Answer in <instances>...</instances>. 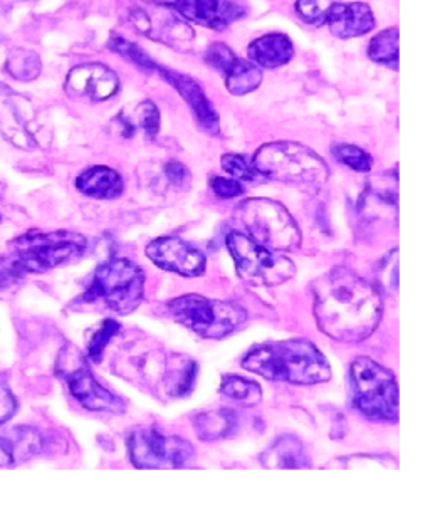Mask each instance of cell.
<instances>
[{"mask_svg": "<svg viewBox=\"0 0 430 512\" xmlns=\"http://www.w3.org/2000/svg\"><path fill=\"white\" fill-rule=\"evenodd\" d=\"M315 318L320 330L341 343L372 336L382 319L378 289L347 267H335L313 284Z\"/></svg>", "mask_w": 430, "mask_h": 512, "instance_id": "obj_1", "label": "cell"}, {"mask_svg": "<svg viewBox=\"0 0 430 512\" xmlns=\"http://www.w3.org/2000/svg\"><path fill=\"white\" fill-rule=\"evenodd\" d=\"M242 368L273 382L318 385L331 378L330 363L313 343L305 340L273 341L249 351Z\"/></svg>", "mask_w": 430, "mask_h": 512, "instance_id": "obj_2", "label": "cell"}, {"mask_svg": "<svg viewBox=\"0 0 430 512\" xmlns=\"http://www.w3.org/2000/svg\"><path fill=\"white\" fill-rule=\"evenodd\" d=\"M86 246V237L76 232L32 230L12 242L14 256L2 261V271L7 277L22 276L26 272H46L81 256Z\"/></svg>", "mask_w": 430, "mask_h": 512, "instance_id": "obj_3", "label": "cell"}, {"mask_svg": "<svg viewBox=\"0 0 430 512\" xmlns=\"http://www.w3.org/2000/svg\"><path fill=\"white\" fill-rule=\"evenodd\" d=\"M252 165L263 177L293 185L321 187L330 175L318 153L296 142L263 145L252 158Z\"/></svg>", "mask_w": 430, "mask_h": 512, "instance_id": "obj_4", "label": "cell"}, {"mask_svg": "<svg viewBox=\"0 0 430 512\" xmlns=\"http://www.w3.org/2000/svg\"><path fill=\"white\" fill-rule=\"evenodd\" d=\"M145 296V272L128 259H111L101 264L84 291L86 303L105 304L116 314H130Z\"/></svg>", "mask_w": 430, "mask_h": 512, "instance_id": "obj_5", "label": "cell"}, {"mask_svg": "<svg viewBox=\"0 0 430 512\" xmlns=\"http://www.w3.org/2000/svg\"><path fill=\"white\" fill-rule=\"evenodd\" d=\"M244 234L274 251L291 252L301 246V230L293 215L276 200L249 199L237 209Z\"/></svg>", "mask_w": 430, "mask_h": 512, "instance_id": "obj_6", "label": "cell"}, {"mask_svg": "<svg viewBox=\"0 0 430 512\" xmlns=\"http://www.w3.org/2000/svg\"><path fill=\"white\" fill-rule=\"evenodd\" d=\"M353 403L370 420H399V385L394 373L370 358L352 363Z\"/></svg>", "mask_w": 430, "mask_h": 512, "instance_id": "obj_7", "label": "cell"}, {"mask_svg": "<svg viewBox=\"0 0 430 512\" xmlns=\"http://www.w3.org/2000/svg\"><path fill=\"white\" fill-rule=\"evenodd\" d=\"M168 313L177 323L207 340H222L232 335L246 321L241 306L214 301L199 294H185L168 303Z\"/></svg>", "mask_w": 430, "mask_h": 512, "instance_id": "obj_8", "label": "cell"}, {"mask_svg": "<svg viewBox=\"0 0 430 512\" xmlns=\"http://www.w3.org/2000/svg\"><path fill=\"white\" fill-rule=\"evenodd\" d=\"M227 249L236 262L237 274L252 286L273 288L286 283L296 274V266L283 252L261 246L244 232H231Z\"/></svg>", "mask_w": 430, "mask_h": 512, "instance_id": "obj_9", "label": "cell"}, {"mask_svg": "<svg viewBox=\"0 0 430 512\" xmlns=\"http://www.w3.org/2000/svg\"><path fill=\"white\" fill-rule=\"evenodd\" d=\"M128 454L137 469H182L194 459L195 450L187 440L145 427L128 437Z\"/></svg>", "mask_w": 430, "mask_h": 512, "instance_id": "obj_10", "label": "cell"}, {"mask_svg": "<svg viewBox=\"0 0 430 512\" xmlns=\"http://www.w3.org/2000/svg\"><path fill=\"white\" fill-rule=\"evenodd\" d=\"M59 373L68 382L73 397L84 408L93 412L120 413L125 410V403L121 398L101 387L98 380L93 377L90 368L86 365L83 356L79 355L78 348L68 346L59 358Z\"/></svg>", "mask_w": 430, "mask_h": 512, "instance_id": "obj_11", "label": "cell"}, {"mask_svg": "<svg viewBox=\"0 0 430 512\" xmlns=\"http://www.w3.org/2000/svg\"><path fill=\"white\" fill-rule=\"evenodd\" d=\"M37 113L31 100L0 83V133L7 142L22 150L39 147Z\"/></svg>", "mask_w": 430, "mask_h": 512, "instance_id": "obj_12", "label": "cell"}, {"mask_svg": "<svg viewBox=\"0 0 430 512\" xmlns=\"http://www.w3.org/2000/svg\"><path fill=\"white\" fill-rule=\"evenodd\" d=\"M153 9H142V7H133L130 12V21L133 27L143 36L150 37L153 41L162 42L165 46L172 49L190 48L194 41V31L187 22L182 21L177 12L168 9L165 6L153 4Z\"/></svg>", "mask_w": 430, "mask_h": 512, "instance_id": "obj_13", "label": "cell"}, {"mask_svg": "<svg viewBox=\"0 0 430 512\" xmlns=\"http://www.w3.org/2000/svg\"><path fill=\"white\" fill-rule=\"evenodd\" d=\"M165 6L199 26L224 31L226 27L246 16V9L232 0H148Z\"/></svg>", "mask_w": 430, "mask_h": 512, "instance_id": "obj_14", "label": "cell"}, {"mask_svg": "<svg viewBox=\"0 0 430 512\" xmlns=\"http://www.w3.org/2000/svg\"><path fill=\"white\" fill-rule=\"evenodd\" d=\"M205 61L226 79L227 91L234 96H246L263 83V71L252 63L237 58L231 48L215 42L205 54Z\"/></svg>", "mask_w": 430, "mask_h": 512, "instance_id": "obj_15", "label": "cell"}, {"mask_svg": "<svg viewBox=\"0 0 430 512\" xmlns=\"http://www.w3.org/2000/svg\"><path fill=\"white\" fill-rule=\"evenodd\" d=\"M147 256L153 264L165 271L175 272L180 276L199 277L205 272V256L187 242L177 237H160L147 246Z\"/></svg>", "mask_w": 430, "mask_h": 512, "instance_id": "obj_16", "label": "cell"}, {"mask_svg": "<svg viewBox=\"0 0 430 512\" xmlns=\"http://www.w3.org/2000/svg\"><path fill=\"white\" fill-rule=\"evenodd\" d=\"M64 89L71 98L90 100L95 103L110 100L120 89V79L115 71L103 64H81L71 69Z\"/></svg>", "mask_w": 430, "mask_h": 512, "instance_id": "obj_17", "label": "cell"}, {"mask_svg": "<svg viewBox=\"0 0 430 512\" xmlns=\"http://www.w3.org/2000/svg\"><path fill=\"white\" fill-rule=\"evenodd\" d=\"M157 71L165 81H168L179 91V95L184 98L185 103L192 108L200 130L205 131L210 136L219 135L221 133L219 115H217V111L210 103L209 98L205 96L204 89L200 86L199 81H195L187 74L174 71V69L157 66Z\"/></svg>", "mask_w": 430, "mask_h": 512, "instance_id": "obj_18", "label": "cell"}, {"mask_svg": "<svg viewBox=\"0 0 430 512\" xmlns=\"http://www.w3.org/2000/svg\"><path fill=\"white\" fill-rule=\"evenodd\" d=\"M325 24L330 27V32L340 39H352L363 36L375 27V17L367 4L352 2V4H333Z\"/></svg>", "mask_w": 430, "mask_h": 512, "instance_id": "obj_19", "label": "cell"}, {"mask_svg": "<svg viewBox=\"0 0 430 512\" xmlns=\"http://www.w3.org/2000/svg\"><path fill=\"white\" fill-rule=\"evenodd\" d=\"M247 54L259 68H281L293 58V42L286 34H266L249 44Z\"/></svg>", "mask_w": 430, "mask_h": 512, "instance_id": "obj_20", "label": "cell"}, {"mask_svg": "<svg viewBox=\"0 0 430 512\" xmlns=\"http://www.w3.org/2000/svg\"><path fill=\"white\" fill-rule=\"evenodd\" d=\"M261 464L266 469H303L310 467V455L305 445L293 435H283L274 440L273 445L261 455Z\"/></svg>", "mask_w": 430, "mask_h": 512, "instance_id": "obj_21", "label": "cell"}, {"mask_svg": "<svg viewBox=\"0 0 430 512\" xmlns=\"http://www.w3.org/2000/svg\"><path fill=\"white\" fill-rule=\"evenodd\" d=\"M79 192L91 199L110 200L123 194V178L113 168L91 167L76 180Z\"/></svg>", "mask_w": 430, "mask_h": 512, "instance_id": "obj_22", "label": "cell"}, {"mask_svg": "<svg viewBox=\"0 0 430 512\" xmlns=\"http://www.w3.org/2000/svg\"><path fill=\"white\" fill-rule=\"evenodd\" d=\"M195 432L205 442L226 439L237 429V415L229 408H217L194 417Z\"/></svg>", "mask_w": 430, "mask_h": 512, "instance_id": "obj_23", "label": "cell"}, {"mask_svg": "<svg viewBox=\"0 0 430 512\" xmlns=\"http://www.w3.org/2000/svg\"><path fill=\"white\" fill-rule=\"evenodd\" d=\"M115 123L120 125V133L126 138L135 135L137 131H143L147 136H155L160 128V113L152 101H143L133 111V116L121 115Z\"/></svg>", "mask_w": 430, "mask_h": 512, "instance_id": "obj_24", "label": "cell"}, {"mask_svg": "<svg viewBox=\"0 0 430 512\" xmlns=\"http://www.w3.org/2000/svg\"><path fill=\"white\" fill-rule=\"evenodd\" d=\"M195 375H197V363L184 358L175 361L163 371V387L165 392L172 397H184L194 387Z\"/></svg>", "mask_w": 430, "mask_h": 512, "instance_id": "obj_25", "label": "cell"}, {"mask_svg": "<svg viewBox=\"0 0 430 512\" xmlns=\"http://www.w3.org/2000/svg\"><path fill=\"white\" fill-rule=\"evenodd\" d=\"M399 29L390 27L373 37L368 46V58L373 63L383 64L387 68L399 71Z\"/></svg>", "mask_w": 430, "mask_h": 512, "instance_id": "obj_26", "label": "cell"}, {"mask_svg": "<svg viewBox=\"0 0 430 512\" xmlns=\"http://www.w3.org/2000/svg\"><path fill=\"white\" fill-rule=\"evenodd\" d=\"M6 71L17 81H34L42 71L41 58L31 49L14 48L7 54Z\"/></svg>", "mask_w": 430, "mask_h": 512, "instance_id": "obj_27", "label": "cell"}, {"mask_svg": "<svg viewBox=\"0 0 430 512\" xmlns=\"http://www.w3.org/2000/svg\"><path fill=\"white\" fill-rule=\"evenodd\" d=\"M221 392L232 400L244 403L246 407L256 405L261 402V397H263L261 387L256 382L237 377V375H227L222 378Z\"/></svg>", "mask_w": 430, "mask_h": 512, "instance_id": "obj_28", "label": "cell"}, {"mask_svg": "<svg viewBox=\"0 0 430 512\" xmlns=\"http://www.w3.org/2000/svg\"><path fill=\"white\" fill-rule=\"evenodd\" d=\"M331 152L341 165L352 168L355 172L368 173L372 170V157L362 148L347 145V143H338V145H333Z\"/></svg>", "mask_w": 430, "mask_h": 512, "instance_id": "obj_29", "label": "cell"}, {"mask_svg": "<svg viewBox=\"0 0 430 512\" xmlns=\"http://www.w3.org/2000/svg\"><path fill=\"white\" fill-rule=\"evenodd\" d=\"M110 49L115 51L116 54H120L121 58L128 59L130 63L137 64L138 68L147 71V73L157 71L155 61L140 46L126 41L123 37L111 36Z\"/></svg>", "mask_w": 430, "mask_h": 512, "instance_id": "obj_30", "label": "cell"}, {"mask_svg": "<svg viewBox=\"0 0 430 512\" xmlns=\"http://www.w3.org/2000/svg\"><path fill=\"white\" fill-rule=\"evenodd\" d=\"M121 326L116 323L115 319H106L101 323L98 331H95V335L91 336L90 345H88V356L91 361L100 363L105 353L106 346L113 340V336L120 333Z\"/></svg>", "mask_w": 430, "mask_h": 512, "instance_id": "obj_31", "label": "cell"}, {"mask_svg": "<svg viewBox=\"0 0 430 512\" xmlns=\"http://www.w3.org/2000/svg\"><path fill=\"white\" fill-rule=\"evenodd\" d=\"M41 444V437H39L36 430L26 429V427L14 429V444H12L14 462H16V459L26 460L32 455H36L41 450Z\"/></svg>", "mask_w": 430, "mask_h": 512, "instance_id": "obj_32", "label": "cell"}, {"mask_svg": "<svg viewBox=\"0 0 430 512\" xmlns=\"http://www.w3.org/2000/svg\"><path fill=\"white\" fill-rule=\"evenodd\" d=\"M221 163L222 168H224L232 178L239 180V182H256L257 177L261 175V173L257 172L256 167H254L251 162H247L246 157L237 155V153L224 155Z\"/></svg>", "mask_w": 430, "mask_h": 512, "instance_id": "obj_33", "label": "cell"}, {"mask_svg": "<svg viewBox=\"0 0 430 512\" xmlns=\"http://www.w3.org/2000/svg\"><path fill=\"white\" fill-rule=\"evenodd\" d=\"M335 0H296V12L306 24H325Z\"/></svg>", "mask_w": 430, "mask_h": 512, "instance_id": "obj_34", "label": "cell"}, {"mask_svg": "<svg viewBox=\"0 0 430 512\" xmlns=\"http://www.w3.org/2000/svg\"><path fill=\"white\" fill-rule=\"evenodd\" d=\"M210 189L219 199H236L244 194V187L236 178L212 177Z\"/></svg>", "mask_w": 430, "mask_h": 512, "instance_id": "obj_35", "label": "cell"}, {"mask_svg": "<svg viewBox=\"0 0 430 512\" xmlns=\"http://www.w3.org/2000/svg\"><path fill=\"white\" fill-rule=\"evenodd\" d=\"M165 175L170 183H174L175 187H184L190 178L189 170L180 162H168L165 165Z\"/></svg>", "mask_w": 430, "mask_h": 512, "instance_id": "obj_36", "label": "cell"}, {"mask_svg": "<svg viewBox=\"0 0 430 512\" xmlns=\"http://www.w3.org/2000/svg\"><path fill=\"white\" fill-rule=\"evenodd\" d=\"M16 410V398L12 397V393L6 387H0V425L11 420Z\"/></svg>", "mask_w": 430, "mask_h": 512, "instance_id": "obj_37", "label": "cell"}, {"mask_svg": "<svg viewBox=\"0 0 430 512\" xmlns=\"http://www.w3.org/2000/svg\"><path fill=\"white\" fill-rule=\"evenodd\" d=\"M14 464V450L11 440L0 439V467H11Z\"/></svg>", "mask_w": 430, "mask_h": 512, "instance_id": "obj_38", "label": "cell"}]
</instances>
